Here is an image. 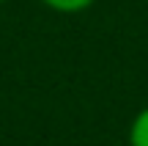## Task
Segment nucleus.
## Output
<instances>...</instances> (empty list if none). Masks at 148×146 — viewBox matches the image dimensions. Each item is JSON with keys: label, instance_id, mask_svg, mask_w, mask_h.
Returning <instances> with one entry per match:
<instances>
[{"label": "nucleus", "instance_id": "obj_2", "mask_svg": "<svg viewBox=\"0 0 148 146\" xmlns=\"http://www.w3.org/2000/svg\"><path fill=\"white\" fill-rule=\"evenodd\" d=\"M47 8L58 11V14H79V11L90 8L96 0H41Z\"/></svg>", "mask_w": 148, "mask_h": 146}, {"label": "nucleus", "instance_id": "obj_1", "mask_svg": "<svg viewBox=\"0 0 148 146\" xmlns=\"http://www.w3.org/2000/svg\"><path fill=\"white\" fill-rule=\"evenodd\" d=\"M129 146H148V108H143L134 116L129 127Z\"/></svg>", "mask_w": 148, "mask_h": 146}, {"label": "nucleus", "instance_id": "obj_3", "mask_svg": "<svg viewBox=\"0 0 148 146\" xmlns=\"http://www.w3.org/2000/svg\"><path fill=\"white\" fill-rule=\"evenodd\" d=\"M0 3H3V0H0Z\"/></svg>", "mask_w": 148, "mask_h": 146}]
</instances>
